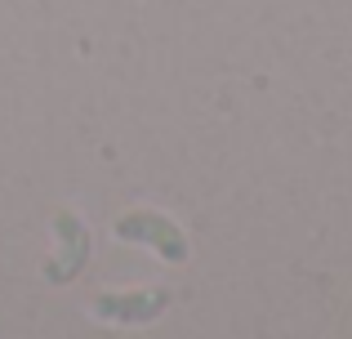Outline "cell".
<instances>
[{
    "label": "cell",
    "mask_w": 352,
    "mask_h": 339,
    "mask_svg": "<svg viewBox=\"0 0 352 339\" xmlns=\"http://www.w3.org/2000/svg\"><path fill=\"white\" fill-rule=\"evenodd\" d=\"M170 308V290L147 286V290H116V295H98L94 299V317L116 326H152L156 317H165Z\"/></svg>",
    "instance_id": "cell-2"
},
{
    "label": "cell",
    "mask_w": 352,
    "mask_h": 339,
    "mask_svg": "<svg viewBox=\"0 0 352 339\" xmlns=\"http://www.w3.org/2000/svg\"><path fill=\"white\" fill-rule=\"evenodd\" d=\"M116 241H138V245H152L165 263H188L192 259V245L183 237V228L174 223L170 215H156V210H129L112 223Z\"/></svg>",
    "instance_id": "cell-1"
},
{
    "label": "cell",
    "mask_w": 352,
    "mask_h": 339,
    "mask_svg": "<svg viewBox=\"0 0 352 339\" xmlns=\"http://www.w3.org/2000/svg\"><path fill=\"white\" fill-rule=\"evenodd\" d=\"M54 237H58V254L50 259L45 277H50L54 286H63V281H76L80 272H85V263H89V232H85V223H80L76 215L58 210V215H54Z\"/></svg>",
    "instance_id": "cell-3"
}]
</instances>
